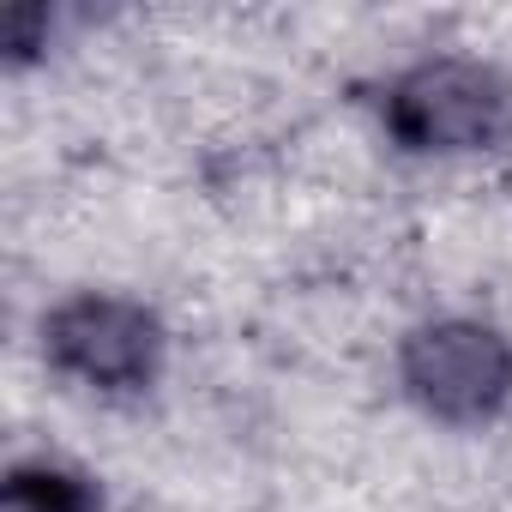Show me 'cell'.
Segmentation results:
<instances>
[{"label": "cell", "mask_w": 512, "mask_h": 512, "mask_svg": "<svg viewBox=\"0 0 512 512\" xmlns=\"http://www.w3.org/2000/svg\"><path fill=\"white\" fill-rule=\"evenodd\" d=\"M37 356L67 392L139 404L169 374V320L133 290L79 284L37 314Z\"/></svg>", "instance_id": "7a4b0ae2"}, {"label": "cell", "mask_w": 512, "mask_h": 512, "mask_svg": "<svg viewBox=\"0 0 512 512\" xmlns=\"http://www.w3.org/2000/svg\"><path fill=\"white\" fill-rule=\"evenodd\" d=\"M374 127L398 157L476 163L512 151V67L470 49H428L368 91Z\"/></svg>", "instance_id": "6da1fadb"}, {"label": "cell", "mask_w": 512, "mask_h": 512, "mask_svg": "<svg viewBox=\"0 0 512 512\" xmlns=\"http://www.w3.org/2000/svg\"><path fill=\"white\" fill-rule=\"evenodd\" d=\"M398 398L446 434H482L512 416V332L488 314H422L392 344Z\"/></svg>", "instance_id": "3957f363"}, {"label": "cell", "mask_w": 512, "mask_h": 512, "mask_svg": "<svg viewBox=\"0 0 512 512\" xmlns=\"http://www.w3.org/2000/svg\"><path fill=\"white\" fill-rule=\"evenodd\" d=\"M0 512H109V494L61 452H19L0 476Z\"/></svg>", "instance_id": "277c9868"}, {"label": "cell", "mask_w": 512, "mask_h": 512, "mask_svg": "<svg viewBox=\"0 0 512 512\" xmlns=\"http://www.w3.org/2000/svg\"><path fill=\"white\" fill-rule=\"evenodd\" d=\"M49 43H55V7H43V0H13V7L0 13V61L13 73L43 61Z\"/></svg>", "instance_id": "5b68a950"}]
</instances>
